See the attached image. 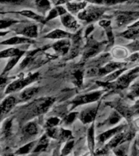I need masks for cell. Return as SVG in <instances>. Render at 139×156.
Wrapping results in <instances>:
<instances>
[{
    "label": "cell",
    "mask_w": 139,
    "mask_h": 156,
    "mask_svg": "<svg viewBox=\"0 0 139 156\" xmlns=\"http://www.w3.org/2000/svg\"><path fill=\"white\" fill-rule=\"evenodd\" d=\"M70 41L68 39L64 38L55 42L52 46V48L57 53H59L61 55H66L70 50Z\"/></svg>",
    "instance_id": "obj_9"
},
{
    "label": "cell",
    "mask_w": 139,
    "mask_h": 156,
    "mask_svg": "<svg viewBox=\"0 0 139 156\" xmlns=\"http://www.w3.org/2000/svg\"><path fill=\"white\" fill-rule=\"evenodd\" d=\"M61 21L62 24H63V26L66 27L67 29H70V30H77L79 27L77 21L76 20L75 18L72 16L71 14L66 12L65 14L60 16Z\"/></svg>",
    "instance_id": "obj_8"
},
{
    "label": "cell",
    "mask_w": 139,
    "mask_h": 156,
    "mask_svg": "<svg viewBox=\"0 0 139 156\" xmlns=\"http://www.w3.org/2000/svg\"><path fill=\"white\" fill-rule=\"evenodd\" d=\"M139 73V67L138 68H134V69H133V70L130 72V73H132V74H135V73Z\"/></svg>",
    "instance_id": "obj_49"
},
{
    "label": "cell",
    "mask_w": 139,
    "mask_h": 156,
    "mask_svg": "<svg viewBox=\"0 0 139 156\" xmlns=\"http://www.w3.org/2000/svg\"><path fill=\"white\" fill-rule=\"evenodd\" d=\"M18 34H22L27 37L34 38L37 36V27L36 25H29V26L24 27L21 30H20Z\"/></svg>",
    "instance_id": "obj_14"
},
{
    "label": "cell",
    "mask_w": 139,
    "mask_h": 156,
    "mask_svg": "<svg viewBox=\"0 0 139 156\" xmlns=\"http://www.w3.org/2000/svg\"><path fill=\"white\" fill-rule=\"evenodd\" d=\"M59 119L57 117H51L46 121V126L48 128H52V127H55L57 124H59Z\"/></svg>",
    "instance_id": "obj_38"
},
{
    "label": "cell",
    "mask_w": 139,
    "mask_h": 156,
    "mask_svg": "<svg viewBox=\"0 0 139 156\" xmlns=\"http://www.w3.org/2000/svg\"><path fill=\"white\" fill-rule=\"evenodd\" d=\"M29 42H32V41L26 37H15L7 39L4 41H2L1 44L2 45H18V44L29 43Z\"/></svg>",
    "instance_id": "obj_15"
},
{
    "label": "cell",
    "mask_w": 139,
    "mask_h": 156,
    "mask_svg": "<svg viewBox=\"0 0 139 156\" xmlns=\"http://www.w3.org/2000/svg\"><path fill=\"white\" fill-rule=\"evenodd\" d=\"M124 71V69H123V68H119L118 70L114 71V72H112V73H110L109 75L105 77L104 80L105 81H107V82H111L112 80H116V79H117V78H119L120 74H121Z\"/></svg>",
    "instance_id": "obj_30"
},
{
    "label": "cell",
    "mask_w": 139,
    "mask_h": 156,
    "mask_svg": "<svg viewBox=\"0 0 139 156\" xmlns=\"http://www.w3.org/2000/svg\"><path fill=\"white\" fill-rule=\"evenodd\" d=\"M78 115L77 112H72L70 114H68L67 116L64 118V123L66 124H72L75 119L77 118V115Z\"/></svg>",
    "instance_id": "obj_37"
},
{
    "label": "cell",
    "mask_w": 139,
    "mask_h": 156,
    "mask_svg": "<svg viewBox=\"0 0 139 156\" xmlns=\"http://www.w3.org/2000/svg\"><path fill=\"white\" fill-rule=\"evenodd\" d=\"M34 143L35 142H30V143L27 144L25 146H22L21 148H20L18 151H17L16 154H28L29 152L33 150L34 146Z\"/></svg>",
    "instance_id": "obj_32"
},
{
    "label": "cell",
    "mask_w": 139,
    "mask_h": 156,
    "mask_svg": "<svg viewBox=\"0 0 139 156\" xmlns=\"http://www.w3.org/2000/svg\"><path fill=\"white\" fill-rule=\"evenodd\" d=\"M16 22V20H1V29H3L8 28Z\"/></svg>",
    "instance_id": "obj_39"
},
{
    "label": "cell",
    "mask_w": 139,
    "mask_h": 156,
    "mask_svg": "<svg viewBox=\"0 0 139 156\" xmlns=\"http://www.w3.org/2000/svg\"><path fill=\"white\" fill-rule=\"evenodd\" d=\"M55 102V98H43L39 101L38 104H37L34 106L33 109H31L30 112L29 113V116H37L39 115L44 114L46 113L49 110V108L51 107V106Z\"/></svg>",
    "instance_id": "obj_3"
},
{
    "label": "cell",
    "mask_w": 139,
    "mask_h": 156,
    "mask_svg": "<svg viewBox=\"0 0 139 156\" xmlns=\"http://www.w3.org/2000/svg\"><path fill=\"white\" fill-rule=\"evenodd\" d=\"M98 112V107H91V108H88L85 110L82 113L80 114V119L83 124H89L91 122L94 121V119L96 117Z\"/></svg>",
    "instance_id": "obj_10"
},
{
    "label": "cell",
    "mask_w": 139,
    "mask_h": 156,
    "mask_svg": "<svg viewBox=\"0 0 139 156\" xmlns=\"http://www.w3.org/2000/svg\"><path fill=\"white\" fill-rule=\"evenodd\" d=\"M20 14L28 17V18H30V19L35 20L37 21L41 22V23H45V22H46V19H44L43 17L41 16H39V15H37V13H35V12H32V11H29V10L21 11V12H20Z\"/></svg>",
    "instance_id": "obj_21"
},
{
    "label": "cell",
    "mask_w": 139,
    "mask_h": 156,
    "mask_svg": "<svg viewBox=\"0 0 139 156\" xmlns=\"http://www.w3.org/2000/svg\"><path fill=\"white\" fill-rule=\"evenodd\" d=\"M124 66V63H116V62H112V63H107V65L103 68H100L99 76H100L107 75L110 74L112 72L116 70H118L119 68H121Z\"/></svg>",
    "instance_id": "obj_12"
},
{
    "label": "cell",
    "mask_w": 139,
    "mask_h": 156,
    "mask_svg": "<svg viewBox=\"0 0 139 156\" xmlns=\"http://www.w3.org/2000/svg\"><path fill=\"white\" fill-rule=\"evenodd\" d=\"M132 97H138L139 96V85H136L132 88V91L130 93Z\"/></svg>",
    "instance_id": "obj_44"
},
{
    "label": "cell",
    "mask_w": 139,
    "mask_h": 156,
    "mask_svg": "<svg viewBox=\"0 0 139 156\" xmlns=\"http://www.w3.org/2000/svg\"><path fill=\"white\" fill-rule=\"evenodd\" d=\"M86 5H87V2L83 0L80 2H68V3H66V7L69 12L73 13V14H77L78 12H80V11H83L85 9Z\"/></svg>",
    "instance_id": "obj_11"
},
{
    "label": "cell",
    "mask_w": 139,
    "mask_h": 156,
    "mask_svg": "<svg viewBox=\"0 0 139 156\" xmlns=\"http://www.w3.org/2000/svg\"><path fill=\"white\" fill-rule=\"evenodd\" d=\"M124 136H125L122 133H116L115 136H112L109 143L107 144V148H114V147L117 146L119 143H122L123 141H124Z\"/></svg>",
    "instance_id": "obj_20"
},
{
    "label": "cell",
    "mask_w": 139,
    "mask_h": 156,
    "mask_svg": "<svg viewBox=\"0 0 139 156\" xmlns=\"http://www.w3.org/2000/svg\"><path fill=\"white\" fill-rule=\"evenodd\" d=\"M59 133L60 131H59L58 129H56L55 127H52V128H50L47 131V135L49 136H51L52 138H59Z\"/></svg>",
    "instance_id": "obj_36"
},
{
    "label": "cell",
    "mask_w": 139,
    "mask_h": 156,
    "mask_svg": "<svg viewBox=\"0 0 139 156\" xmlns=\"http://www.w3.org/2000/svg\"><path fill=\"white\" fill-rule=\"evenodd\" d=\"M58 16H59V13L58 10H57V8L55 7V8L51 10V12H49L48 16L46 17V18H45V19H46V22L50 20H52L54 19V18H55V17H57Z\"/></svg>",
    "instance_id": "obj_40"
},
{
    "label": "cell",
    "mask_w": 139,
    "mask_h": 156,
    "mask_svg": "<svg viewBox=\"0 0 139 156\" xmlns=\"http://www.w3.org/2000/svg\"><path fill=\"white\" fill-rule=\"evenodd\" d=\"M134 26H139V21L136 22V23H134V24H133L131 27H134Z\"/></svg>",
    "instance_id": "obj_50"
},
{
    "label": "cell",
    "mask_w": 139,
    "mask_h": 156,
    "mask_svg": "<svg viewBox=\"0 0 139 156\" xmlns=\"http://www.w3.org/2000/svg\"><path fill=\"white\" fill-rule=\"evenodd\" d=\"M68 37H70V34L65 31L60 30V29H55L54 31L51 32L50 34L45 36L46 38L50 39H61V38H67Z\"/></svg>",
    "instance_id": "obj_18"
},
{
    "label": "cell",
    "mask_w": 139,
    "mask_h": 156,
    "mask_svg": "<svg viewBox=\"0 0 139 156\" xmlns=\"http://www.w3.org/2000/svg\"><path fill=\"white\" fill-rule=\"evenodd\" d=\"M84 1H86V2H90L92 3H94V4H103V2L104 0H84Z\"/></svg>",
    "instance_id": "obj_46"
},
{
    "label": "cell",
    "mask_w": 139,
    "mask_h": 156,
    "mask_svg": "<svg viewBox=\"0 0 139 156\" xmlns=\"http://www.w3.org/2000/svg\"><path fill=\"white\" fill-rule=\"evenodd\" d=\"M24 133L25 134H27V135H29V136H34V135H36L38 133L37 127L36 124L33 123V122L29 123L26 126L24 127Z\"/></svg>",
    "instance_id": "obj_26"
},
{
    "label": "cell",
    "mask_w": 139,
    "mask_h": 156,
    "mask_svg": "<svg viewBox=\"0 0 139 156\" xmlns=\"http://www.w3.org/2000/svg\"><path fill=\"white\" fill-rule=\"evenodd\" d=\"M121 36L125 38L134 39V40L139 38V26L130 27V29L124 32L121 34Z\"/></svg>",
    "instance_id": "obj_17"
},
{
    "label": "cell",
    "mask_w": 139,
    "mask_h": 156,
    "mask_svg": "<svg viewBox=\"0 0 139 156\" xmlns=\"http://www.w3.org/2000/svg\"><path fill=\"white\" fill-rule=\"evenodd\" d=\"M93 29H94V27H93V26L90 27V28H89V29L86 30V32H85V33H86V34H85V36H88V35H89V34L91 33V31L93 30Z\"/></svg>",
    "instance_id": "obj_48"
},
{
    "label": "cell",
    "mask_w": 139,
    "mask_h": 156,
    "mask_svg": "<svg viewBox=\"0 0 139 156\" xmlns=\"http://www.w3.org/2000/svg\"><path fill=\"white\" fill-rule=\"evenodd\" d=\"M71 136H72V133L69 130H66V129H60V133H59V138L60 139L61 141H65L70 140Z\"/></svg>",
    "instance_id": "obj_33"
},
{
    "label": "cell",
    "mask_w": 139,
    "mask_h": 156,
    "mask_svg": "<svg viewBox=\"0 0 139 156\" xmlns=\"http://www.w3.org/2000/svg\"><path fill=\"white\" fill-rule=\"evenodd\" d=\"M94 124L90 127L89 131H88V144H89V148L91 151H94Z\"/></svg>",
    "instance_id": "obj_27"
},
{
    "label": "cell",
    "mask_w": 139,
    "mask_h": 156,
    "mask_svg": "<svg viewBox=\"0 0 139 156\" xmlns=\"http://www.w3.org/2000/svg\"><path fill=\"white\" fill-rule=\"evenodd\" d=\"M137 113H139V108L137 109Z\"/></svg>",
    "instance_id": "obj_51"
},
{
    "label": "cell",
    "mask_w": 139,
    "mask_h": 156,
    "mask_svg": "<svg viewBox=\"0 0 139 156\" xmlns=\"http://www.w3.org/2000/svg\"><path fill=\"white\" fill-rule=\"evenodd\" d=\"M126 0H104L103 4L107 5V6H112V5L117 4V3H120V2H125Z\"/></svg>",
    "instance_id": "obj_43"
},
{
    "label": "cell",
    "mask_w": 139,
    "mask_h": 156,
    "mask_svg": "<svg viewBox=\"0 0 139 156\" xmlns=\"http://www.w3.org/2000/svg\"><path fill=\"white\" fill-rule=\"evenodd\" d=\"M37 92H38V88H29V89H27V90H25L21 93V94L20 95V99L21 100V101L29 100L30 98L34 97Z\"/></svg>",
    "instance_id": "obj_19"
},
{
    "label": "cell",
    "mask_w": 139,
    "mask_h": 156,
    "mask_svg": "<svg viewBox=\"0 0 139 156\" xmlns=\"http://www.w3.org/2000/svg\"><path fill=\"white\" fill-rule=\"evenodd\" d=\"M73 0H58V2L56 4L57 5H62V4H64V3H68L69 2H72Z\"/></svg>",
    "instance_id": "obj_47"
},
{
    "label": "cell",
    "mask_w": 139,
    "mask_h": 156,
    "mask_svg": "<svg viewBox=\"0 0 139 156\" xmlns=\"http://www.w3.org/2000/svg\"><path fill=\"white\" fill-rule=\"evenodd\" d=\"M120 118H121V115L119 114V112L116 111V112H113L112 114V115L110 116L108 123H109V124H111V125H113V124L118 123V122L119 121Z\"/></svg>",
    "instance_id": "obj_34"
},
{
    "label": "cell",
    "mask_w": 139,
    "mask_h": 156,
    "mask_svg": "<svg viewBox=\"0 0 139 156\" xmlns=\"http://www.w3.org/2000/svg\"><path fill=\"white\" fill-rule=\"evenodd\" d=\"M116 109L119 114L121 115L122 116L125 117L126 119H129L131 118L133 115V111L131 109H129L128 107H124V106H121V105H118L116 107Z\"/></svg>",
    "instance_id": "obj_25"
},
{
    "label": "cell",
    "mask_w": 139,
    "mask_h": 156,
    "mask_svg": "<svg viewBox=\"0 0 139 156\" xmlns=\"http://www.w3.org/2000/svg\"><path fill=\"white\" fill-rule=\"evenodd\" d=\"M138 60H139V59H138Z\"/></svg>",
    "instance_id": "obj_52"
},
{
    "label": "cell",
    "mask_w": 139,
    "mask_h": 156,
    "mask_svg": "<svg viewBox=\"0 0 139 156\" xmlns=\"http://www.w3.org/2000/svg\"><path fill=\"white\" fill-rule=\"evenodd\" d=\"M139 18V12H123L117 14L116 24L118 27L126 25Z\"/></svg>",
    "instance_id": "obj_5"
},
{
    "label": "cell",
    "mask_w": 139,
    "mask_h": 156,
    "mask_svg": "<svg viewBox=\"0 0 139 156\" xmlns=\"http://www.w3.org/2000/svg\"><path fill=\"white\" fill-rule=\"evenodd\" d=\"M129 47L133 51H139V39L137 38V40H135L133 43L129 44Z\"/></svg>",
    "instance_id": "obj_42"
},
{
    "label": "cell",
    "mask_w": 139,
    "mask_h": 156,
    "mask_svg": "<svg viewBox=\"0 0 139 156\" xmlns=\"http://www.w3.org/2000/svg\"><path fill=\"white\" fill-rule=\"evenodd\" d=\"M73 146H74V141L73 140H68L65 146L63 147V151H62V154H68L71 152V151L73 150Z\"/></svg>",
    "instance_id": "obj_35"
},
{
    "label": "cell",
    "mask_w": 139,
    "mask_h": 156,
    "mask_svg": "<svg viewBox=\"0 0 139 156\" xmlns=\"http://www.w3.org/2000/svg\"><path fill=\"white\" fill-rule=\"evenodd\" d=\"M16 98L13 96H10L5 98L2 102L1 104V112L2 114H6L7 112H9L12 108L14 107L16 103Z\"/></svg>",
    "instance_id": "obj_13"
},
{
    "label": "cell",
    "mask_w": 139,
    "mask_h": 156,
    "mask_svg": "<svg viewBox=\"0 0 139 156\" xmlns=\"http://www.w3.org/2000/svg\"><path fill=\"white\" fill-rule=\"evenodd\" d=\"M34 2L40 12H46L51 8V2L49 0H34Z\"/></svg>",
    "instance_id": "obj_24"
},
{
    "label": "cell",
    "mask_w": 139,
    "mask_h": 156,
    "mask_svg": "<svg viewBox=\"0 0 139 156\" xmlns=\"http://www.w3.org/2000/svg\"><path fill=\"white\" fill-rule=\"evenodd\" d=\"M38 77L39 73H36L32 74V75L28 76L27 77H24L23 79L15 80L7 86V90H6V94H10V93L19 91V90H22L23 88L26 87L27 85H29L30 83L35 81Z\"/></svg>",
    "instance_id": "obj_2"
},
{
    "label": "cell",
    "mask_w": 139,
    "mask_h": 156,
    "mask_svg": "<svg viewBox=\"0 0 139 156\" xmlns=\"http://www.w3.org/2000/svg\"><path fill=\"white\" fill-rule=\"evenodd\" d=\"M23 55V54H22ZM22 55H16V56H14V57H12V58L11 59V60L7 63V64L6 65V67H5L4 70H3V73H2V75H3L4 73H7L8 71H10L11 69H12L13 67H15V65L17 63H18V61H19V59L20 58V57H21Z\"/></svg>",
    "instance_id": "obj_28"
},
{
    "label": "cell",
    "mask_w": 139,
    "mask_h": 156,
    "mask_svg": "<svg viewBox=\"0 0 139 156\" xmlns=\"http://www.w3.org/2000/svg\"><path fill=\"white\" fill-rule=\"evenodd\" d=\"M101 95H102V92H94L91 93V94H88L82 95L80 97L76 98L72 102V103L73 104V107H75L77 106H79V105L95 102V101L99 99Z\"/></svg>",
    "instance_id": "obj_6"
},
{
    "label": "cell",
    "mask_w": 139,
    "mask_h": 156,
    "mask_svg": "<svg viewBox=\"0 0 139 156\" xmlns=\"http://www.w3.org/2000/svg\"><path fill=\"white\" fill-rule=\"evenodd\" d=\"M2 3H11V4L24 5L26 3L25 0H0Z\"/></svg>",
    "instance_id": "obj_41"
},
{
    "label": "cell",
    "mask_w": 139,
    "mask_h": 156,
    "mask_svg": "<svg viewBox=\"0 0 139 156\" xmlns=\"http://www.w3.org/2000/svg\"><path fill=\"white\" fill-rule=\"evenodd\" d=\"M11 128H12V120H8V121H7V123L5 124L4 130H3V131L5 132V133H6V136H7V134L10 133V131H11Z\"/></svg>",
    "instance_id": "obj_45"
},
{
    "label": "cell",
    "mask_w": 139,
    "mask_h": 156,
    "mask_svg": "<svg viewBox=\"0 0 139 156\" xmlns=\"http://www.w3.org/2000/svg\"><path fill=\"white\" fill-rule=\"evenodd\" d=\"M22 54H24V51H21L19 49L9 48L7 50H5V51H2L1 52L0 57L2 58H7V57H14V56L22 55Z\"/></svg>",
    "instance_id": "obj_22"
},
{
    "label": "cell",
    "mask_w": 139,
    "mask_h": 156,
    "mask_svg": "<svg viewBox=\"0 0 139 156\" xmlns=\"http://www.w3.org/2000/svg\"><path fill=\"white\" fill-rule=\"evenodd\" d=\"M103 45H104V42H98L93 38L89 39L85 46V51L83 54V58L87 59L90 57L96 55L102 50Z\"/></svg>",
    "instance_id": "obj_4"
},
{
    "label": "cell",
    "mask_w": 139,
    "mask_h": 156,
    "mask_svg": "<svg viewBox=\"0 0 139 156\" xmlns=\"http://www.w3.org/2000/svg\"><path fill=\"white\" fill-rule=\"evenodd\" d=\"M136 76L132 73H128L117 79L116 82L112 83V89H125L129 86L132 80H134Z\"/></svg>",
    "instance_id": "obj_7"
},
{
    "label": "cell",
    "mask_w": 139,
    "mask_h": 156,
    "mask_svg": "<svg viewBox=\"0 0 139 156\" xmlns=\"http://www.w3.org/2000/svg\"><path fill=\"white\" fill-rule=\"evenodd\" d=\"M73 80L75 85L78 87H80L82 85L83 83V77H84V73L81 71H76L75 73H73Z\"/></svg>",
    "instance_id": "obj_29"
},
{
    "label": "cell",
    "mask_w": 139,
    "mask_h": 156,
    "mask_svg": "<svg viewBox=\"0 0 139 156\" xmlns=\"http://www.w3.org/2000/svg\"><path fill=\"white\" fill-rule=\"evenodd\" d=\"M123 126H118L116 128H114V129H110V130H107V132H105L103 133H102L98 136V139H99L100 142H105V141L108 140L109 138L112 137L113 136H115L116 134L118 133L120 130L122 129Z\"/></svg>",
    "instance_id": "obj_16"
},
{
    "label": "cell",
    "mask_w": 139,
    "mask_h": 156,
    "mask_svg": "<svg viewBox=\"0 0 139 156\" xmlns=\"http://www.w3.org/2000/svg\"><path fill=\"white\" fill-rule=\"evenodd\" d=\"M105 12L104 7H88L78 14L79 19L86 22H91L99 19Z\"/></svg>",
    "instance_id": "obj_1"
},
{
    "label": "cell",
    "mask_w": 139,
    "mask_h": 156,
    "mask_svg": "<svg viewBox=\"0 0 139 156\" xmlns=\"http://www.w3.org/2000/svg\"><path fill=\"white\" fill-rule=\"evenodd\" d=\"M99 72H100V68L99 67H91L87 71L85 72L86 76L88 77H93V76H99Z\"/></svg>",
    "instance_id": "obj_31"
},
{
    "label": "cell",
    "mask_w": 139,
    "mask_h": 156,
    "mask_svg": "<svg viewBox=\"0 0 139 156\" xmlns=\"http://www.w3.org/2000/svg\"><path fill=\"white\" fill-rule=\"evenodd\" d=\"M48 135L47 134H45L42 136L41 139H40V141H39L38 144H37V146L34 148V152H41V151H45L48 146L49 143V139H48Z\"/></svg>",
    "instance_id": "obj_23"
}]
</instances>
